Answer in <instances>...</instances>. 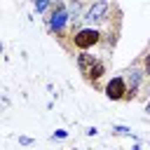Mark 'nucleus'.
I'll return each instance as SVG.
<instances>
[{"label": "nucleus", "mask_w": 150, "mask_h": 150, "mask_svg": "<svg viewBox=\"0 0 150 150\" xmlns=\"http://www.w3.org/2000/svg\"><path fill=\"white\" fill-rule=\"evenodd\" d=\"M112 134H122V136H131V129H127V127H112ZM131 138H136V136H131Z\"/></svg>", "instance_id": "10"}, {"label": "nucleus", "mask_w": 150, "mask_h": 150, "mask_svg": "<svg viewBox=\"0 0 150 150\" xmlns=\"http://www.w3.org/2000/svg\"><path fill=\"white\" fill-rule=\"evenodd\" d=\"M124 80H127V96H124V101H131V98L138 96V89H141V84H143V80H145L143 66H131V68L124 73Z\"/></svg>", "instance_id": "4"}, {"label": "nucleus", "mask_w": 150, "mask_h": 150, "mask_svg": "<svg viewBox=\"0 0 150 150\" xmlns=\"http://www.w3.org/2000/svg\"><path fill=\"white\" fill-rule=\"evenodd\" d=\"M49 5H52V0H33V7H35L38 14H45Z\"/></svg>", "instance_id": "8"}, {"label": "nucleus", "mask_w": 150, "mask_h": 150, "mask_svg": "<svg viewBox=\"0 0 150 150\" xmlns=\"http://www.w3.org/2000/svg\"><path fill=\"white\" fill-rule=\"evenodd\" d=\"M19 143H21V145H30L33 138H28V136H19Z\"/></svg>", "instance_id": "12"}, {"label": "nucleus", "mask_w": 150, "mask_h": 150, "mask_svg": "<svg viewBox=\"0 0 150 150\" xmlns=\"http://www.w3.org/2000/svg\"><path fill=\"white\" fill-rule=\"evenodd\" d=\"M70 45L80 52H89V49L103 45V30L98 26H82L70 35Z\"/></svg>", "instance_id": "1"}, {"label": "nucleus", "mask_w": 150, "mask_h": 150, "mask_svg": "<svg viewBox=\"0 0 150 150\" xmlns=\"http://www.w3.org/2000/svg\"><path fill=\"white\" fill-rule=\"evenodd\" d=\"M66 26H70V16H68V7L66 2H56L52 7V16H49V30L56 35V38H63L66 35Z\"/></svg>", "instance_id": "3"}, {"label": "nucleus", "mask_w": 150, "mask_h": 150, "mask_svg": "<svg viewBox=\"0 0 150 150\" xmlns=\"http://www.w3.org/2000/svg\"><path fill=\"white\" fill-rule=\"evenodd\" d=\"M103 94L110 101H124V96H127V80H124V75L110 77L105 82V87H103Z\"/></svg>", "instance_id": "5"}, {"label": "nucleus", "mask_w": 150, "mask_h": 150, "mask_svg": "<svg viewBox=\"0 0 150 150\" xmlns=\"http://www.w3.org/2000/svg\"><path fill=\"white\" fill-rule=\"evenodd\" d=\"M141 66H143V70H145V77L150 80V52L143 56V61H141Z\"/></svg>", "instance_id": "9"}, {"label": "nucleus", "mask_w": 150, "mask_h": 150, "mask_svg": "<svg viewBox=\"0 0 150 150\" xmlns=\"http://www.w3.org/2000/svg\"><path fill=\"white\" fill-rule=\"evenodd\" d=\"M103 75H105V63L98 59V61L94 63V68H91V70L84 75V80H87V82H96V80H101Z\"/></svg>", "instance_id": "7"}, {"label": "nucleus", "mask_w": 150, "mask_h": 150, "mask_svg": "<svg viewBox=\"0 0 150 150\" xmlns=\"http://www.w3.org/2000/svg\"><path fill=\"white\" fill-rule=\"evenodd\" d=\"M145 112H148V115H150V101H148V103H145Z\"/></svg>", "instance_id": "13"}, {"label": "nucleus", "mask_w": 150, "mask_h": 150, "mask_svg": "<svg viewBox=\"0 0 150 150\" xmlns=\"http://www.w3.org/2000/svg\"><path fill=\"white\" fill-rule=\"evenodd\" d=\"M96 61H98V56H94V54H89V52H80V54H75V63H77V70H80L82 75H87V73L94 68Z\"/></svg>", "instance_id": "6"}, {"label": "nucleus", "mask_w": 150, "mask_h": 150, "mask_svg": "<svg viewBox=\"0 0 150 150\" xmlns=\"http://www.w3.org/2000/svg\"><path fill=\"white\" fill-rule=\"evenodd\" d=\"M115 7L112 0H91L87 12L82 14V21L87 26H98V23H105L110 19V9Z\"/></svg>", "instance_id": "2"}, {"label": "nucleus", "mask_w": 150, "mask_h": 150, "mask_svg": "<svg viewBox=\"0 0 150 150\" xmlns=\"http://www.w3.org/2000/svg\"><path fill=\"white\" fill-rule=\"evenodd\" d=\"M66 136H68V131H63V129H56L52 138H66Z\"/></svg>", "instance_id": "11"}]
</instances>
